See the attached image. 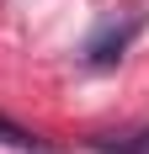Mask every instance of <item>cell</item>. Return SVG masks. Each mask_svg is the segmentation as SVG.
<instances>
[{
    "label": "cell",
    "instance_id": "obj_2",
    "mask_svg": "<svg viewBox=\"0 0 149 154\" xmlns=\"http://www.w3.org/2000/svg\"><path fill=\"white\" fill-rule=\"evenodd\" d=\"M96 149H106V154H149V128L117 133V138H96Z\"/></svg>",
    "mask_w": 149,
    "mask_h": 154
},
{
    "label": "cell",
    "instance_id": "obj_3",
    "mask_svg": "<svg viewBox=\"0 0 149 154\" xmlns=\"http://www.w3.org/2000/svg\"><path fill=\"white\" fill-rule=\"evenodd\" d=\"M0 143H5V149H37V138H32L27 128H16L5 112H0Z\"/></svg>",
    "mask_w": 149,
    "mask_h": 154
},
{
    "label": "cell",
    "instance_id": "obj_1",
    "mask_svg": "<svg viewBox=\"0 0 149 154\" xmlns=\"http://www.w3.org/2000/svg\"><path fill=\"white\" fill-rule=\"evenodd\" d=\"M138 32H144V11H122V16H112L106 27H96V32H90L85 59H90V64H117Z\"/></svg>",
    "mask_w": 149,
    "mask_h": 154
}]
</instances>
